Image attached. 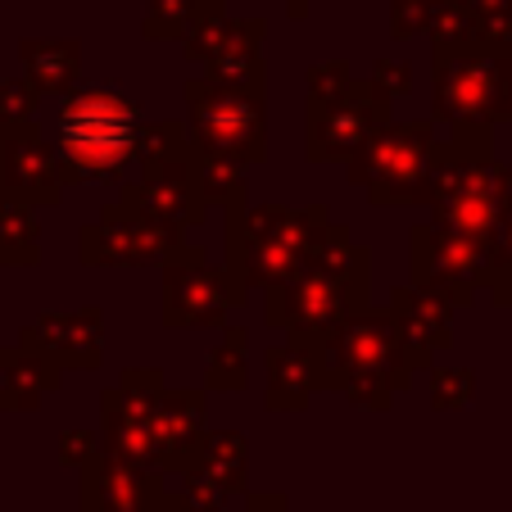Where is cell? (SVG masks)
<instances>
[{"label": "cell", "instance_id": "6da1fadb", "mask_svg": "<svg viewBox=\"0 0 512 512\" xmlns=\"http://www.w3.org/2000/svg\"><path fill=\"white\" fill-rule=\"evenodd\" d=\"M372 290V250L358 245L345 223L322 232L313 259L281 286L263 290V322L286 331L290 345H313L349 313L368 309Z\"/></svg>", "mask_w": 512, "mask_h": 512}, {"label": "cell", "instance_id": "7a4b0ae2", "mask_svg": "<svg viewBox=\"0 0 512 512\" xmlns=\"http://www.w3.org/2000/svg\"><path fill=\"white\" fill-rule=\"evenodd\" d=\"M494 127L458 123L445 141H431L426 155L422 200L431 209V227L490 245L503 209L512 204V168L494 159Z\"/></svg>", "mask_w": 512, "mask_h": 512}, {"label": "cell", "instance_id": "3957f363", "mask_svg": "<svg viewBox=\"0 0 512 512\" xmlns=\"http://www.w3.org/2000/svg\"><path fill=\"white\" fill-rule=\"evenodd\" d=\"M313 354L318 386L345 395L354 408L386 413L399 395L413 390V363L399 349L395 322L386 304H368L363 313H349L340 327L318 336L313 345H300Z\"/></svg>", "mask_w": 512, "mask_h": 512}, {"label": "cell", "instance_id": "277c9868", "mask_svg": "<svg viewBox=\"0 0 512 512\" xmlns=\"http://www.w3.org/2000/svg\"><path fill=\"white\" fill-rule=\"evenodd\" d=\"M145 127V109L118 82L73 87L59 100V168L64 186H100L127 182L136 164V136Z\"/></svg>", "mask_w": 512, "mask_h": 512}, {"label": "cell", "instance_id": "5b68a950", "mask_svg": "<svg viewBox=\"0 0 512 512\" xmlns=\"http://www.w3.org/2000/svg\"><path fill=\"white\" fill-rule=\"evenodd\" d=\"M327 227H331L327 204H304V209H290V204L277 200L245 204L241 213L227 218L223 268L245 290H272L313 259Z\"/></svg>", "mask_w": 512, "mask_h": 512}, {"label": "cell", "instance_id": "8992f818", "mask_svg": "<svg viewBox=\"0 0 512 512\" xmlns=\"http://www.w3.org/2000/svg\"><path fill=\"white\" fill-rule=\"evenodd\" d=\"M186 132L195 150L254 168L268 159V96L213 87L209 78H186Z\"/></svg>", "mask_w": 512, "mask_h": 512}, {"label": "cell", "instance_id": "52a82bcc", "mask_svg": "<svg viewBox=\"0 0 512 512\" xmlns=\"http://www.w3.org/2000/svg\"><path fill=\"white\" fill-rule=\"evenodd\" d=\"M164 327L168 331H223L227 313L250 300V290L213 263L204 245H177L164 263Z\"/></svg>", "mask_w": 512, "mask_h": 512}, {"label": "cell", "instance_id": "ba28073f", "mask_svg": "<svg viewBox=\"0 0 512 512\" xmlns=\"http://www.w3.org/2000/svg\"><path fill=\"white\" fill-rule=\"evenodd\" d=\"M435 141L431 118H390L354 159H349V182L363 186L372 204H417L426 182V155Z\"/></svg>", "mask_w": 512, "mask_h": 512}, {"label": "cell", "instance_id": "9c48e42d", "mask_svg": "<svg viewBox=\"0 0 512 512\" xmlns=\"http://www.w3.org/2000/svg\"><path fill=\"white\" fill-rule=\"evenodd\" d=\"M431 68V123H503V100L512 87L508 59L458 50V55H435Z\"/></svg>", "mask_w": 512, "mask_h": 512}, {"label": "cell", "instance_id": "30bf717a", "mask_svg": "<svg viewBox=\"0 0 512 512\" xmlns=\"http://www.w3.org/2000/svg\"><path fill=\"white\" fill-rule=\"evenodd\" d=\"M195 159H200L195 141L173 150V155L141 159V164H136L141 173L118 186V204H127V209H136L141 218H150V223L168 227V232H177V236H186L191 227H204L209 223V200H204V191H200V168H195Z\"/></svg>", "mask_w": 512, "mask_h": 512}, {"label": "cell", "instance_id": "8fae6325", "mask_svg": "<svg viewBox=\"0 0 512 512\" xmlns=\"http://www.w3.org/2000/svg\"><path fill=\"white\" fill-rule=\"evenodd\" d=\"M390 118H395L390 100L368 78H354L340 96L309 100V109H304V159L309 164H349Z\"/></svg>", "mask_w": 512, "mask_h": 512}, {"label": "cell", "instance_id": "7c38bea8", "mask_svg": "<svg viewBox=\"0 0 512 512\" xmlns=\"http://www.w3.org/2000/svg\"><path fill=\"white\" fill-rule=\"evenodd\" d=\"M485 272H490V245L440 232L431 223L408 227V286H431L467 309L485 286Z\"/></svg>", "mask_w": 512, "mask_h": 512}, {"label": "cell", "instance_id": "4fadbf2b", "mask_svg": "<svg viewBox=\"0 0 512 512\" xmlns=\"http://www.w3.org/2000/svg\"><path fill=\"white\" fill-rule=\"evenodd\" d=\"M164 386H168L164 368H123L114 386L100 390V454L155 467L150 417H155Z\"/></svg>", "mask_w": 512, "mask_h": 512}, {"label": "cell", "instance_id": "5bb4252c", "mask_svg": "<svg viewBox=\"0 0 512 512\" xmlns=\"http://www.w3.org/2000/svg\"><path fill=\"white\" fill-rule=\"evenodd\" d=\"M182 241L186 236L114 200L100 209V218L78 227V259L82 268H150V263H164Z\"/></svg>", "mask_w": 512, "mask_h": 512}, {"label": "cell", "instance_id": "9a60e30c", "mask_svg": "<svg viewBox=\"0 0 512 512\" xmlns=\"http://www.w3.org/2000/svg\"><path fill=\"white\" fill-rule=\"evenodd\" d=\"M0 200L23 209H50L64 200L59 150L32 118L0 123Z\"/></svg>", "mask_w": 512, "mask_h": 512}, {"label": "cell", "instance_id": "2e32d148", "mask_svg": "<svg viewBox=\"0 0 512 512\" xmlns=\"http://www.w3.org/2000/svg\"><path fill=\"white\" fill-rule=\"evenodd\" d=\"M23 349L41 354L46 363H55L59 372L78 368V372H96L105 358V309L100 304H82V309H50L23 327L19 336Z\"/></svg>", "mask_w": 512, "mask_h": 512}, {"label": "cell", "instance_id": "e0dca14e", "mask_svg": "<svg viewBox=\"0 0 512 512\" xmlns=\"http://www.w3.org/2000/svg\"><path fill=\"white\" fill-rule=\"evenodd\" d=\"M386 309H390V322H395L399 349L408 354L413 372H426V368H431V358L440 354V349L454 345V313H458V304L449 300V295H440V290L399 281V286H390Z\"/></svg>", "mask_w": 512, "mask_h": 512}, {"label": "cell", "instance_id": "ac0fdd59", "mask_svg": "<svg viewBox=\"0 0 512 512\" xmlns=\"http://www.w3.org/2000/svg\"><path fill=\"white\" fill-rule=\"evenodd\" d=\"M168 490V476L159 467L127 463L114 454H96L78 472V503L82 512H145Z\"/></svg>", "mask_w": 512, "mask_h": 512}, {"label": "cell", "instance_id": "d6986e66", "mask_svg": "<svg viewBox=\"0 0 512 512\" xmlns=\"http://www.w3.org/2000/svg\"><path fill=\"white\" fill-rule=\"evenodd\" d=\"M204 413H209V399H204L200 386H164L159 395V408L150 417V454H155V467L159 472H191L195 463V449L204 440Z\"/></svg>", "mask_w": 512, "mask_h": 512}, {"label": "cell", "instance_id": "ffe728a7", "mask_svg": "<svg viewBox=\"0 0 512 512\" xmlns=\"http://www.w3.org/2000/svg\"><path fill=\"white\" fill-rule=\"evenodd\" d=\"M263 37H268V19H263V14H250V19H232V23H227L223 46L213 50V59L204 64L200 78H209L213 87L245 91V96H268Z\"/></svg>", "mask_w": 512, "mask_h": 512}, {"label": "cell", "instance_id": "44dd1931", "mask_svg": "<svg viewBox=\"0 0 512 512\" xmlns=\"http://www.w3.org/2000/svg\"><path fill=\"white\" fill-rule=\"evenodd\" d=\"M263 372H268V386H263V408L268 413H304L318 395V368H313V354L290 340L263 349Z\"/></svg>", "mask_w": 512, "mask_h": 512}, {"label": "cell", "instance_id": "7402d4cb", "mask_svg": "<svg viewBox=\"0 0 512 512\" xmlns=\"http://www.w3.org/2000/svg\"><path fill=\"white\" fill-rule=\"evenodd\" d=\"M64 386V372L23 345L0 349V413H32L41 395H55Z\"/></svg>", "mask_w": 512, "mask_h": 512}, {"label": "cell", "instance_id": "603a6c76", "mask_svg": "<svg viewBox=\"0 0 512 512\" xmlns=\"http://www.w3.org/2000/svg\"><path fill=\"white\" fill-rule=\"evenodd\" d=\"M19 64L37 96H46V91L68 96V91L78 87V73H82V41L78 37H23Z\"/></svg>", "mask_w": 512, "mask_h": 512}, {"label": "cell", "instance_id": "cb8c5ba5", "mask_svg": "<svg viewBox=\"0 0 512 512\" xmlns=\"http://www.w3.org/2000/svg\"><path fill=\"white\" fill-rule=\"evenodd\" d=\"M245 458H250V449H245L241 431H204L191 467L195 472H204L209 481H218L223 485V494L232 499V494L250 490V481H245Z\"/></svg>", "mask_w": 512, "mask_h": 512}, {"label": "cell", "instance_id": "d4e9b609", "mask_svg": "<svg viewBox=\"0 0 512 512\" xmlns=\"http://www.w3.org/2000/svg\"><path fill=\"white\" fill-rule=\"evenodd\" d=\"M250 386V331L223 327V340L204 354V390L241 395Z\"/></svg>", "mask_w": 512, "mask_h": 512}, {"label": "cell", "instance_id": "484cf974", "mask_svg": "<svg viewBox=\"0 0 512 512\" xmlns=\"http://www.w3.org/2000/svg\"><path fill=\"white\" fill-rule=\"evenodd\" d=\"M41 259L37 209L0 200V268H32Z\"/></svg>", "mask_w": 512, "mask_h": 512}, {"label": "cell", "instance_id": "4316f807", "mask_svg": "<svg viewBox=\"0 0 512 512\" xmlns=\"http://www.w3.org/2000/svg\"><path fill=\"white\" fill-rule=\"evenodd\" d=\"M195 168H200V191H204V200H209V209H213V204H223L227 218L245 209L250 182H245V168L241 164H232V159H218V155H204V150H200Z\"/></svg>", "mask_w": 512, "mask_h": 512}, {"label": "cell", "instance_id": "83f0119b", "mask_svg": "<svg viewBox=\"0 0 512 512\" xmlns=\"http://www.w3.org/2000/svg\"><path fill=\"white\" fill-rule=\"evenodd\" d=\"M426 37H431V59L458 55V50H481L472 37V10H467V0H435L431 19H426Z\"/></svg>", "mask_w": 512, "mask_h": 512}, {"label": "cell", "instance_id": "f1b7e54d", "mask_svg": "<svg viewBox=\"0 0 512 512\" xmlns=\"http://www.w3.org/2000/svg\"><path fill=\"white\" fill-rule=\"evenodd\" d=\"M467 10H472L476 46L512 64V0H467Z\"/></svg>", "mask_w": 512, "mask_h": 512}, {"label": "cell", "instance_id": "f546056e", "mask_svg": "<svg viewBox=\"0 0 512 512\" xmlns=\"http://www.w3.org/2000/svg\"><path fill=\"white\" fill-rule=\"evenodd\" d=\"M227 23H232V10H227V0H204L200 14L191 19V28L182 32L186 59H195V64H209L213 50L223 46V37H227Z\"/></svg>", "mask_w": 512, "mask_h": 512}, {"label": "cell", "instance_id": "4dcf8cb0", "mask_svg": "<svg viewBox=\"0 0 512 512\" xmlns=\"http://www.w3.org/2000/svg\"><path fill=\"white\" fill-rule=\"evenodd\" d=\"M204 0H145L141 37L145 41H182L191 19L200 14Z\"/></svg>", "mask_w": 512, "mask_h": 512}, {"label": "cell", "instance_id": "1f68e13d", "mask_svg": "<svg viewBox=\"0 0 512 512\" xmlns=\"http://www.w3.org/2000/svg\"><path fill=\"white\" fill-rule=\"evenodd\" d=\"M426 381H431V408L435 413H458V408H467L472 395H476V372L472 368H440V363H431V368H426Z\"/></svg>", "mask_w": 512, "mask_h": 512}, {"label": "cell", "instance_id": "d6a6232c", "mask_svg": "<svg viewBox=\"0 0 512 512\" xmlns=\"http://www.w3.org/2000/svg\"><path fill=\"white\" fill-rule=\"evenodd\" d=\"M481 290H490L494 304H503V295H512V204L503 209L499 227L490 236V272H485Z\"/></svg>", "mask_w": 512, "mask_h": 512}, {"label": "cell", "instance_id": "836d02e7", "mask_svg": "<svg viewBox=\"0 0 512 512\" xmlns=\"http://www.w3.org/2000/svg\"><path fill=\"white\" fill-rule=\"evenodd\" d=\"M354 82V64H349L345 55L336 59H322V64H313L309 73H304V87H309V100H331L340 96V91Z\"/></svg>", "mask_w": 512, "mask_h": 512}, {"label": "cell", "instance_id": "e575fe53", "mask_svg": "<svg viewBox=\"0 0 512 512\" xmlns=\"http://www.w3.org/2000/svg\"><path fill=\"white\" fill-rule=\"evenodd\" d=\"M186 499V508L191 512H227V494L218 481H209L204 472H182V490H177Z\"/></svg>", "mask_w": 512, "mask_h": 512}, {"label": "cell", "instance_id": "d590c367", "mask_svg": "<svg viewBox=\"0 0 512 512\" xmlns=\"http://www.w3.org/2000/svg\"><path fill=\"white\" fill-rule=\"evenodd\" d=\"M368 82L390 100V105H395V100H404L408 91H413V68H408V59H386L381 55L377 64H372Z\"/></svg>", "mask_w": 512, "mask_h": 512}, {"label": "cell", "instance_id": "8d00e7d4", "mask_svg": "<svg viewBox=\"0 0 512 512\" xmlns=\"http://www.w3.org/2000/svg\"><path fill=\"white\" fill-rule=\"evenodd\" d=\"M59 463H68V467H87L91 458L100 454V431H87V426H68V431H59Z\"/></svg>", "mask_w": 512, "mask_h": 512}, {"label": "cell", "instance_id": "74e56055", "mask_svg": "<svg viewBox=\"0 0 512 512\" xmlns=\"http://www.w3.org/2000/svg\"><path fill=\"white\" fill-rule=\"evenodd\" d=\"M37 100H41V96L28 87V78H0V123H14V118H32Z\"/></svg>", "mask_w": 512, "mask_h": 512}, {"label": "cell", "instance_id": "f35d334b", "mask_svg": "<svg viewBox=\"0 0 512 512\" xmlns=\"http://www.w3.org/2000/svg\"><path fill=\"white\" fill-rule=\"evenodd\" d=\"M241 512H290V499L281 490H245Z\"/></svg>", "mask_w": 512, "mask_h": 512}, {"label": "cell", "instance_id": "ab89813d", "mask_svg": "<svg viewBox=\"0 0 512 512\" xmlns=\"http://www.w3.org/2000/svg\"><path fill=\"white\" fill-rule=\"evenodd\" d=\"M145 512H191V508H186V499H182L177 490H164V494H159V499L150 503Z\"/></svg>", "mask_w": 512, "mask_h": 512}, {"label": "cell", "instance_id": "60d3db41", "mask_svg": "<svg viewBox=\"0 0 512 512\" xmlns=\"http://www.w3.org/2000/svg\"><path fill=\"white\" fill-rule=\"evenodd\" d=\"M309 10H313V0H286V14H290V19H309Z\"/></svg>", "mask_w": 512, "mask_h": 512}, {"label": "cell", "instance_id": "b9f144b4", "mask_svg": "<svg viewBox=\"0 0 512 512\" xmlns=\"http://www.w3.org/2000/svg\"><path fill=\"white\" fill-rule=\"evenodd\" d=\"M503 123H512V87H508V100H503Z\"/></svg>", "mask_w": 512, "mask_h": 512}, {"label": "cell", "instance_id": "7bdbcfd3", "mask_svg": "<svg viewBox=\"0 0 512 512\" xmlns=\"http://www.w3.org/2000/svg\"><path fill=\"white\" fill-rule=\"evenodd\" d=\"M386 5H390V0H386ZM417 5H435V0H417Z\"/></svg>", "mask_w": 512, "mask_h": 512}]
</instances>
